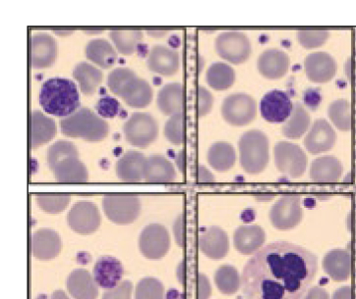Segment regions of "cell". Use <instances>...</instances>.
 <instances>
[{
  "instance_id": "obj_1",
  "label": "cell",
  "mask_w": 356,
  "mask_h": 299,
  "mask_svg": "<svg viewBox=\"0 0 356 299\" xmlns=\"http://www.w3.org/2000/svg\"><path fill=\"white\" fill-rule=\"evenodd\" d=\"M318 258L287 241L267 244L254 253L242 271L246 299H301L314 282Z\"/></svg>"
},
{
  "instance_id": "obj_2",
  "label": "cell",
  "mask_w": 356,
  "mask_h": 299,
  "mask_svg": "<svg viewBox=\"0 0 356 299\" xmlns=\"http://www.w3.org/2000/svg\"><path fill=\"white\" fill-rule=\"evenodd\" d=\"M40 106L47 114L56 117H68L80 108L77 85L65 78H51L40 87Z\"/></svg>"
},
{
  "instance_id": "obj_3",
  "label": "cell",
  "mask_w": 356,
  "mask_h": 299,
  "mask_svg": "<svg viewBox=\"0 0 356 299\" xmlns=\"http://www.w3.org/2000/svg\"><path fill=\"white\" fill-rule=\"evenodd\" d=\"M238 159L248 174L257 175L267 168L270 161V142L262 130H250L238 141Z\"/></svg>"
},
{
  "instance_id": "obj_4",
  "label": "cell",
  "mask_w": 356,
  "mask_h": 299,
  "mask_svg": "<svg viewBox=\"0 0 356 299\" xmlns=\"http://www.w3.org/2000/svg\"><path fill=\"white\" fill-rule=\"evenodd\" d=\"M60 129L65 136L96 142L106 139L109 127L104 119L89 108H83L78 109L72 115L61 119Z\"/></svg>"
},
{
  "instance_id": "obj_5",
  "label": "cell",
  "mask_w": 356,
  "mask_h": 299,
  "mask_svg": "<svg viewBox=\"0 0 356 299\" xmlns=\"http://www.w3.org/2000/svg\"><path fill=\"white\" fill-rule=\"evenodd\" d=\"M215 49L218 56L234 65L245 62L252 53L250 40L241 31H225L218 35Z\"/></svg>"
},
{
  "instance_id": "obj_6",
  "label": "cell",
  "mask_w": 356,
  "mask_h": 299,
  "mask_svg": "<svg viewBox=\"0 0 356 299\" xmlns=\"http://www.w3.org/2000/svg\"><path fill=\"white\" fill-rule=\"evenodd\" d=\"M257 102L244 92L225 97L222 104V116L225 122L234 127H243L252 123L257 116Z\"/></svg>"
},
{
  "instance_id": "obj_7",
  "label": "cell",
  "mask_w": 356,
  "mask_h": 299,
  "mask_svg": "<svg viewBox=\"0 0 356 299\" xmlns=\"http://www.w3.org/2000/svg\"><path fill=\"white\" fill-rule=\"evenodd\" d=\"M274 159L277 169L291 179L302 177L308 167L305 151L293 142H277L274 147Z\"/></svg>"
},
{
  "instance_id": "obj_8",
  "label": "cell",
  "mask_w": 356,
  "mask_h": 299,
  "mask_svg": "<svg viewBox=\"0 0 356 299\" xmlns=\"http://www.w3.org/2000/svg\"><path fill=\"white\" fill-rule=\"evenodd\" d=\"M104 214L111 222L131 224L141 212V201L132 194H109L102 201Z\"/></svg>"
},
{
  "instance_id": "obj_9",
  "label": "cell",
  "mask_w": 356,
  "mask_h": 299,
  "mask_svg": "<svg viewBox=\"0 0 356 299\" xmlns=\"http://www.w3.org/2000/svg\"><path fill=\"white\" fill-rule=\"evenodd\" d=\"M125 139L133 146L145 148L156 141L159 126L148 113L135 112L123 126Z\"/></svg>"
},
{
  "instance_id": "obj_10",
  "label": "cell",
  "mask_w": 356,
  "mask_h": 299,
  "mask_svg": "<svg viewBox=\"0 0 356 299\" xmlns=\"http://www.w3.org/2000/svg\"><path fill=\"white\" fill-rule=\"evenodd\" d=\"M270 224L280 231L294 229L303 219V209L300 196L298 194H284L270 210Z\"/></svg>"
},
{
  "instance_id": "obj_11",
  "label": "cell",
  "mask_w": 356,
  "mask_h": 299,
  "mask_svg": "<svg viewBox=\"0 0 356 299\" xmlns=\"http://www.w3.org/2000/svg\"><path fill=\"white\" fill-rule=\"evenodd\" d=\"M139 248L149 260L165 257L170 248V236L167 228L160 224H151L145 228L140 234Z\"/></svg>"
},
{
  "instance_id": "obj_12",
  "label": "cell",
  "mask_w": 356,
  "mask_h": 299,
  "mask_svg": "<svg viewBox=\"0 0 356 299\" xmlns=\"http://www.w3.org/2000/svg\"><path fill=\"white\" fill-rule=\"evenodd\" d=\"M68 225L73 231L87 236L99 229L102 217L99 208L91 201H78L67 215Z\"/></svg>"
},
{
  "instance_id": "obj_13",
  "label": "cell",
  "mask_w": 356,
  "mask_h": 299,
  "mask_svg": "<svg viewBox=\"0 0 356 299\" xmlns=\"http://www.w3.org/2000/svg\"><path fill=\"white\" fill-rule=\"evenodd\" d=\"M293 106L294 103L287 92L273 89L261 99V116L267 122L281 124L291 116Z\"/></svg>"
},
{
  "instance_id": "obj_14",
  "label": "cell",
  "mask_w": 356,
  "mask_h": 299,
  "mask_svg": "<svg viewBox=\"0 0 356 299\" xmlns=\"http://www.w3.org/2000/svg\"><path fill=\"white\" fill-rule=\"evenodd\" d=\"M58 54V42L51 35L38 33L30 37V64L33 68L51 67Z\"/></svg>"
},
{
  "instance_id": "obj_15",
  "label": "cell",
  "mask_w": 356,
  "mask_h": 299,
  "mask_svg": "<svg viewBox=\"0 0 356 299\" xmlns=\"http://www.w3.org/2000/svg\"><path fill=\"white\" fill-rule=\"evenodd\" d=\"M337 134L334 128L325 119H318L305 135L303 144L311 154L327 153L336 144Z\"/></svg>"
},
{
  "instance_id": "obj_16",
  "label": "cell",
  "mask_w": 356,
  "mask_h": 299,
  "mask_svg": "<svg viewBox=\"0 0 356 299\" xmlns=\"http://www.w3.org/2000/svg\"><path fill=\"white\" fill-rule=\"evenodd\" d=\"M305 72L308 79L316 84L333 80L337 73V62L331 54L324 51L312 52L305 59Z\"/></svg>"
},
{
  "instance_id": "obj_17",
  "label": "cell",
  "mask_w": 356,
  "mask_h": 299,
  "mask_svg": "<svg viewBox=\"0 0 356 299\" xmlns=\"http://www.w3.org/2000/svg\"><path fill=\"white\" fill-rule=\"evenodd\" d=\"M63 241L56 231L40 229L31 237V253L39 260H51L60 253Z\"/></svg>"
},
{
  "instance_id": "obj_18",
  "label": "cell",
  "mask_w": 356,
  "mask_h": 299,
  "mask_svg": "<svg viewBox=\"0 0 356 299\" xmlns=\"http://www.w3.org/2000/svg\"><path fill=\"white\" fill-rule=\"evenodd\" d=\"M198 246L201 253L210 259H222L229 251V236L222 228L210 227L199 237Z\"/></svg>"
},
{
  "instance_id": "obj_19",
  "label": "cell",
  "mask_w": 356,
  "mask_h": 299,
  "mask_svg": "<svg viewBox=\"0 0 356 299\" xmlns=\"http://www.w3.org/2000/svg\"><path fill=\"white\" fill-rule=\"evenodd\" d=\"M289 56L277 49H267L261 53L257 60L259 73L268 80H279L289 72Z\"/></svg>"
},
{
  "instance_id": "obj_20",
  "label": "cell",
  "mask_w": 356,
  "mask_h": 299,
  "mask_svg": "<svg viewBox=\"0 0 356 299\" xmlns=\"http://www.w3.org/2000/svg\"><path fill=\"white\" fill-rule=\"evenodd\" d=\"M147 65L152 72L161 76H172L180 67L177 51L165 46H155L149 51Z\"/></svg>"
},
{
  "instance_id": "obj_21",
  "label": "cell",
  "mask_w": 356,
  "mask_h": 299,
  "mask_svg": "<svg viewBox=\"0 0 356 299\" xmlns=\"http://www.w3.org/2000/svg\"><path fill=\"white\" fill-rule=\"evenodd\" d=\"M323 268L334 282H346L353 272V257L350 251L343 248L332 249L324 256Z\"/></svg>"
},
{
  "instance_id": "obj_22",
  "label": "cell",
  "mask_w": 356,
  "mask_h": 299,
  "mask_svg": "<svg viewBox=\"0 0 356 299\" xmlns=\"http://www.w3.org/2000/svg\"><path fill=\"white\" fill-rule=\"evenodd\" d=\"M266 241V232L257 225H244L234 232V246L239 253L251 255L262 248Z\"/></svg>"
},
{
  "instance_id": "obj_23",
  "label": "cell",
  "mask_w": 356,
  "mask_h": 299,
  "mask_svg": "<svg viewBox=\"0 0 356 299\" xmlns=\"http://www.w3.org/2000/svg\"><path fill=\"white\" fill-rule=\"evenodd\" d=\"M343 172V164L333 155L314 159L309 169L310 179L318 184H334L339 182Z\"/></svg>"
},
{
  "instance_id": "obj_24",
  "label": "cell",
  "mask_w": 356,
  "mask_h": 299,
  "mask_svg": "<svg viewBox=\"0 0 356 299\" xmlns=\"http://www.w3.org/2000/svg\"><path fill=\"white\" fill-rule=\"evenodd\" d=\"M123 272L120 260L111 256H103L95 264L92 277L99 288L111 289L120 284Z\"/></svg>"
},
{
  "instance_id": "obj_25",
  "label": "cell",
  "mask_w": 356,
  "mask_h": 299,
  "mask_svg": "<svg viewBox=\"0 0 356 299\" xmlns=\"http://www.w3.org/2000/svg\"><path fill=\"white\" fill-rule=\"evenodd\" d=\"M147 157L138 151H128L116 162L118 179L125 182H139L144 180Z\"/></svg>"
},
{
  "instance_id": "obj_26",
  "label": "cell",
  "mask_w": 356,
  "mask_h": 299,
  "mask_svg": "<svg viewBox=\"0 0 356 299\" xmlns=\"http://www.w3.org/2000/svg\"><path fill=\"white\" fill-rule=\"evenodd\" d=\"M156 105L161 113L172 117L184 113L185 108V92L184 85L178 83H170L163 85L156 97Z\"/></svg>"
},
{
  "instance_id": "obj_27",
  "label": "cell",
  "mask_w": 356,
  "mask_h": 299,
  "mask_svg": "<svg viewBox=\"0 0 356 299\" xmlns=\"http://www.w3.org/2000/svg\"><path fill=\"white\" fill-rule=\"evenodd\" d=\"M56 124L54 119L39 110L32 111L30 115V146L38 148L54 139L56 135Z\"/></svg>"
},
{
  "instance_id": "obj_28",
  "label": "cell",
  "mask_w": 356,
  "mask_h": 299,
  "mask_svg": "<svg viewBox=\"0 0 356 299\" xmlns=\"http://www.w3.org/2000/svg\"><path fill=\"white\" fill-rule=\"evenodd\" d=\"M67 291L74 299H97L98 284L87 270L76 269L71 272L66 282Z\"/></svg>"
},
{
  "instance_id": "obj_29",
  "label": "cell",
  "mask_w": 356,
  "mask_h": 299,
  "mask_svg": "<svg viewBox=\"0 0 356 299\" xmlns=\"http://www.w3.org/2000/svg\"><path fill=\"white\" fill-rule=\"evenodd\" d=\"M177 179L175 166L167 158L152 155L147 158L144 180L149 184H168Z\"/></svg>"
},
{
  "instance_id": "obj_30",
  "label": "cell",
  "mask_w": 356,
  "mask_h": 299,
  "mask_svg": "<svg viewBox=\"0 0 356 299\" xmlns=\"http://www.w3.org/2000/svg\"><path fill=\"white\" fill-rule=\"evenodd\" d=\"M52 172L56 181L63 184H83L89 179L86 166L76 157L61 161L52 169Z\"/></svg>"
},
{
  "instance_id": "obj_31",
  "label": "cell",
  "mask_w": 356,
  "mask_h": 299,
  "mask_svg": "<svg viewBox=\"0 0 356 299\" xmlns=\"http://www.w3.org/2000/svg\"><path fill=\"white\" fill-rule=\"evenodd\" d=\"M311 127L310 114L300 103H294L291 116L282 127V134L289 139H298L307 134Z\"/></svg>"
},
{
  "instance_id": "obj_32",
  "label": "cell",
  "mask_w": 356,
  "mask_h": 299,
  "mask_svg": "<svg viewBox=\"0 0 356 299\" xmlns=\"http://www.w3.org/2000/svg\"><path fill=\"white\" fill-rule=\"evenodd\" d=\"M236 151L229 142H218L209 148L207 160L209 165L218 172H227L236 163Z\"/></svg>"
},
{
  "instance_id": "obj_33",
  "label": "cell",
  "mask_w": 356,
  "mask_h": 299,
  "mask_svg": "<svg viewBox=\"0 0 356 299\" xmlns=\"http://www.w3.org/2000/svg\"><path fill=\"white\" fill-rule=\"evenodd\" d=\"M86 56L90 61L99 67L108 69L115 65L118 52L108 40L95 39L87 44Z\"/></svg>"
},
{
  "instance_id": "obj_34",
  "label": "cell",
  "mask_w": 356,
  "mask_h": 299,
  "mask_svg": "<svg viewBox=\"0 0 356 299\" xmlns=\"http://www.w3.org/2000/svg\"><path fill=\"white\" fill-rule=\"evenodd\" d=\"M120 97L127 105L133 108H145L153 99V89L146 80L141 79L137 76L128 85L127 89Z\"/></svg>"
},
{
  "instance_id": "obj_35",
  "label": "cell",
  "mask_w": 356,
  "mask_h": 299,
  "mask_svg": "<svg viewBox=\"0 0 356 299\" xmlns=\"http://www.w3.org/2000/svg\"><path fill=\"white\" fill-rule=\"evenodd\" d=\"M73 77L78 83L82 94L92 96L103 80V72L88 62H80L73 70Z\"/></svg>"
},
{
  "instance_id": "obj_36",
  "label": "cell",
  "mask_w": 356,
  "mask_h": 299,
  "mask_svg": "<svg viewBox=\"0 0 356 299\" xmlns=\"http://www.w3.org/2000/svg\"><path fill=\"white\" fill-rule=\"evenodd\" d=\"M236 80L234 68L225 62L213 63L206 73V80L215 91H227L234 85Z\"/></svg>"
},
{
  "instance_id": "obj_37",
  "label": "cell",
  "mask_w": 356,
  "mask_h": 299,
  "mask_svg": "<svg viewBox=\"0 0 356 299\" xmlns=\"http://www.w3.org/2000/svg\"><path fill=\"white\" fill-rule=\"evenodd\" d=\"M216 286L220 293L232 296L236 293L242 287V277L238 270L232 265H222L215 273Z\"/></svg>"
},
{
  "instance_id": "obj_38",
  "label": "cell",
  "mask_w": 356,
  "mask_h": 299,
  "mask_svg": "<svg viewBox=\"0 0 356 299\" xmlns=\"http://www.w3.org/2000/svg\"><path fill=\"white\" fill-rule=\"evenodd\" d=\"M109 37L116 51L123 55H131L141 42L143 32L140 30H111Z\"/></svg>"
},
{
  "instance_id": "obj_39",
  "label": "cell",
  "mask_w": 356,
  "mask_h": 299,
  "mask_svg": "<svg viewBox=\"0 0 356 299\" xmlns=\"http://www.w3.org/2000/svg\"><path fill=\"white\" fill-rule=\"evenodd\" d=\"M327 116L334 127L341 132H348L353 128V112L350 101L337 99L327 108Z\"/></svg>"
},
{
  "instance_id": "obj_40",
  "label": "cell",
  "mask_w": 356,
  "mask_h": 299,
  "mask_svg": "<svg viewBox=\"0 0 356 299\" xmlns=\"http://www.w3.org/2000/svg\"><path fill=\"white\" fill-rule=\"evenodd\" d=\"M76 157L79 158L77 147L72 142L67 141H58L54 142L47 149V165L51 169H54L56 165L65 159Z\"/></svg>"
},
{
  "instance_id": "obj_41",
  "label": "cell",
  "mask_w": 356,
  "mask_h": 299,
  "mask_svg": "<svg viewBox=\"0 0 356 299\" xmlns=\"http://www.w3.org/2000/svg\"><path fill=\"white\" fill-rule=\"evenodd\" d=\"M165 139L175 146H180L186 139V120L184 113L177 114L168 119L163 129Z\"/></svg>"
},
{
  "instance_id": "obj_42",
  "label": "cell",
  "mask_w": 356,
  "mask_h": 299,
  "mask_svg": "<svg viewBox=\"0 0 356 299\" xmlns=\"http://www.w3.org/2000/svg\"><path fill=\"white\" fill-rule=\"evenodd\" d=\"M135 299H165V287L156 277H147L137 284Z\"/></svg>"
},
{
  "instance_id": "obj_43",
  "label": "cell",
  "mask_w": 356,
  "mask_h": 299,
  "mask_svg": "<svg viewBox=\"0 0 356 299\" xmlns=\"http://www.w3.org/2000/svg\"><path fill=\"white\" fill-rule=\"evenodd\" d=\"M137 77L136 74L131 69L121 67L111 71L108 76V85L109 89L115 96H121L128 87V85Z\"/></svg>"
},
{
  "instance_id": "obj_44",
  "label": "cell",
  "mask_w": 356,
  "mask_h": 299,
  "mask_svg": "<svg viewBox=\"0 0 356 299\" xmlns=\"http://www.w3.org/2000/svg\"><path fill=\"white\" fill-rule=\"evenodd\" d=\"M70 196L68 194H42L35 198L39 207L47 213H60L67 208L70 203Z\"/></svg>"
},
{
  "instance_id": "obj_45",
  "label": "cell",
  "mask_w": 356,
  "mask_h": 299,
  "mask_svg": "<svg viewBox=\"0 0 356 299\" xmlns=\"http://www.w3.org/2000/svg\"><path fill=\"white\" fill-rule=\"evenodd\" d=\"M330 37V32L327 30H298L296 32V39L299 44L305 49H314L324 46Z\"/></svg>"
},
{
  "instance_id": "obj_46",
  "label": "cell",
  "mask_w": 356,
  "mask_h": 299,
  "mask_svg": "<svg viewBox=\"0 0 356 299\" xmlns=\"http://www.w3.org/2000/svg\"><path fill=\"white\" fill-rule=\"evenodd\" d=\"M197 113L199 117H204L211 112L213 105V96L203 85L196 89Z\"/></svg>"
},
{
  "instance_id": "obj_47",
  "label": "cell",
  "mask_w": 356,
  "mask_h": 299,
  "mask_svg": "<svg viewBox=\"0 0 356 299\" xmlns=\"http://www.w3.org/2000/svg\"><path fill=\"white\" fill-rule=\"evenodd\" d=\"M133 284L130 281L120 282L115 288L108 289L102 299H132Z\"/></svg>"
},
{
  "instance_id": "obj_48",
  "label": "cell",
  "mask_w": 356,
  "mask_h": 299,
  "mask_svg": "<svg viewBox=\"0 0 356 299\" xmlns=\"http://www.w3.org/2000/svg\"><path fill=\"white\" fill-rule=\"evenodd\" d=\"M97 109H98L99 115L104 118L115 117L120 111V103L113 97L106 96L99 101Z\"/></svg>"
},
{
  "instance_id": "obj_49",
  "label": "cell",
  "mask_w": 356,
  "mask_h": 299,
  "mask_svg": "<svg viewBox=\"0 0 356 299\" xmlns=\"http://www.w3.org/2000/svg\"><path fill=\"white\" fill-rule=\"evenodd\" d=\"M173 236L175 241L180 248H184L186 244V230H185V217L184 214L178 215L172 227Z\"/></svg>"
},
{
  "instance_id": "obj_50",
  "label": "cell",
  "mask_w": 356,
  "mask_h": 299,
  "mask_svg": "<svg viewBox=\"0 0 356 299\" xmlns=\"http://www.w3.org/2000/svg\"><path fill=\"white\" fill-rule=\"evenodd\" d=\"M212 296V284L206 275L197 276V299H210Z\"/></svg>"
},
{
  "instance_id": "obj_51",
  "label": "cell",
  "mask_w": 356,
  "mask_h": 299,
  "mask_svg": "<svg viewBox=\"0 0 356 299\" xmlns=\"http://www.w3.org/2000/svg\"><path fill=\"white\" fill-rule=\"evenodd\" d=\"M196 180L200 184H212L215 182V176L205 166L199 165L196 169Z\"/></svg>"
},
{
  "instance_id": "obj_52",
  "label": "cell",
  "mask_w": 356,
  "mask_h": 299,
  "mask_svg": "<svg viewBox=\"0 0 356 299\" xmlns=\"http://www.w3.org/2000/svg\"><path fill=\"white\" fill-rule=\"evenodd\" d=\"M302 299H330V296L324 288L313 287L308 289L307 293Z\"/></svg>"
},
{
  "instance_id": "obj_53",
  "label": "cell",
  "mask_w": 356,
  "mask_h": 299,
  "mask_svg": "<svg viewBox=\"0 0 356 299\" xmlns=\"http://www.w3.org/2000/svg\"><path fill=\"white\" fill-rule=\"evenodd\" d=\"M331 299H355L353 288L350 286L341 287L334 291Z\"/></svg>"
},
{
  "instance_id": "obj_54",
  "label": "cell",
  "mask_w": 356,
  "mask_h": 299,
  "mask_svg": "<svg viewBox=\"0 0 356 299\" xmlns=\"http://www.w3.org/2000/svg\"><path fill=\"white\" fill-rule=\"evenodd\" d=\"M346 227H348V231L356 239V209H353L350 214L348 215V218H346Z\"/></svg>"
},
{
  "instance_id": "obj_55",
  "label": "cell",
  "mask_w": 356,
  "mask_h": 299,
  "mask_svg": "<svg viewBox=\"0 0 356 299\" xmlns=\"http://www.w3.org/2000/svg\"><path fill=\"white\" fill-rule=\"evenodd\" d=\"M177 276L178 282L181 284H184L186 282V262L181 261L178 265L177 270Z\"/></svg>"
},
{
  "instance_id": "obj_56",
  "label": "cell",
  "mask_w": 356,
  "mask_h": 299,
  "mask_svg": "<svg viewBox=\"0 0 356 299\" xmlns=\"http://www.w3.org/2000/svg\"><path fill=\"white\" fill-rule=\"evenodd\" d=\"M147 33H148V35H151V37H156V39H159V37H165V35H167L168 34V31H167V30H149V31H147Z\"/></svg>"
},
{
  "instance_id": "obj_57",
  "label": "cell",
  "mask_w": 356,
  "mask_h": 299,
  "mask_svg": "<svg viewBox=\"0 0 356 299\" xmlns=\"http://www.w3.org/2000/svg\"><path fill=\"white\" fill-rule=\"evenodd\" d=\"M49 299H70L68 298L67 294L64 293L63 291H56L51 294V298Z\"/></svg>"
},
{
  "instance_id": "obj_58",
  "label": "cell",
  "mask_w": 356,
  "mask_h": 299,
  "mask_svg": "<svg viewBox=\"0 0 356 299\" xmlns=\"http://www.w3.org/2000/svg\"><path fill=\"white\" fill-rule=\"evenodd\" d=\"M54 33H56V35H71L73 33L72 30L70 31H54Z\"/></svg>"
}]
</instances>
